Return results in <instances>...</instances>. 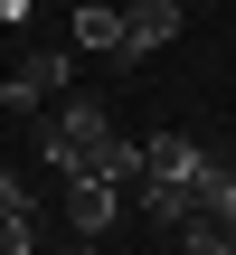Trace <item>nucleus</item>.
<instances>
[{
	"mask_svg": "<svg viewBox=\"0 0 236 255\" xmlns=\"http://www.w3.org/2000/svg\"><path fill=\"white\" fill-rule=\"evenodd\" d=\"M114 142V114L95 104V95H57L47 104V123H38V161L57 170V180H76V170H95V151Z\"/></svg>",
	"mask_w": 236,
	"mask_h": 255,
	"instance_id": "f257e3e1",
	"label": "nucleus"
},
{
	"mask_svg": "<svg viewBox=\"0 0 236 255\" xmlns=\"http://www.w3.org/2000/svg\"><path fill=\"white\" fill-rule=\"evenodd\" d=\"M57 95H76V57H66V47H47V57H19V66L0 76V104H9V114H47Z\"/></svg>",
	"mask_w": 236,
	"mask_h": 255,
	"instance_id": "f03ea898",
	"label": "nucleus"
},
{
	"mask_svg": "<svg viewBox=\"0 0 236 255\" xmlns=\"http://www.w3.org/2000/svg\"><path fill=\"white\" fill-rule=\"evenodd\" d=\"M170 38H180V0H123V66H142Z\"/></svg>",
	"mask_w": 236,
	"mask_h": 255,
	"instance_id": "7ed1b4c3",
	"label": "nucleus"
},
{
	"mask_svg": "<svg viewBox=\"0 0 236 255\" xmlns=\"http://www.w3.org/2000/svg\"><path fill=\"white\" fill-rule=\"evenodd\" d=\"M114 218H123V189H114V180H85V170H76V180H66V227H76V237L95 246V237H104Z\"/></svg>",
	"mask_w": 236,
	"mask_h": 255,
	"instance_id": "20e7f679",
	"label": "nucleus"
},
{
	"mask_svg": "<svg viewBox=\"0 0 236 255\" xmlns=\"http://www.w3.org/2000/svg\"><path fill=\"white\" fill-rule=\"evenodd\" d=\"M199 161H208V142H189V132H151L142 142V180H199Z\"/></svg>",
	"mask_w": 236,
	"mask_h": 255,
	"instance_id": "39448f33",
	"label": "nucleus"
},
{
	"mask_svg": "<svg viewBox=\"0 0 236 255\" xmlns=\"http://www.w3.org/2000/svg\"><path fill=\"white\" fill-rule=\"evenodd\" d=\"M66 38H76V47H95V57H123V0H76Z\"/></svg>",
	"mask_w": 236,
	"mask_h": 255,
	"instance_id": "423d86ee",
	"label": "nucleus"
},
{
	"mask_svg": "<svg viewBox=\"0 0 236 255\" xmlns=\"http://www.w3.org/2000/svg\"><path fill=\"white\" fill-rule=\"evenodd\" d=\"M189 208H199L208 227H236V170L218 161V151L199 161V180H189Z\"/></svg>",
	"mask_w": 236,
	"mask_h": 255,
	"instance_id": "0eeeda50",
	"label": "nucleus"
},
{
	"mask_svg": "<svg viewBox=\"0 0 236 255\" xmlns=\"http://www.w3.org/2000/svg\"><path fill=\"white\" fill-rule=\"evenodd\" d=\"M132 199H142V218H151V227H170V237H180V227H189V218H199V208H189V189H180V180H132Z\"/></svg>",
	"mask_w": 236,
	"mask_h": 255,
	"instance_id": "6e6552de",
	"label": "nucleus"
},
{
	"mask_svg": "<svg viewBox=\"0 0 236 255\" xmlns=\"http://www.w3.org/2000/svg\"><path fill=\"white\" fill-rule=\"evenodd\" d=\"M227 246H236V227H208V218H189L170 255H227Z\"/></svg>",
	"mask_w": 236,
	"mask_h": 255,
	"instance_id": "1a4fd4ad",
	"label": "nucleus"
},
{
	"mask_svg": "<svg viewBox=\"0 0 236 255\" xmlns=\"http://www.w3.org/2000/svg\"><path fill=\"white\" fill-rule=\"evenodd\" d=\"M28 9H38V0H0V28H19V19H28Z\"/></svg>",
	"mask_w": 236,
	"mask_h": 255,
	"instance_id": "9d476101",
	"label": "nucleus"
},
{
	"mask_svg": "<svg viewBox=\"0 0 236 255\" xmlns=\"http://www.w3.org/2000/svg\"><path fill=\"white\" fill-rule=\"evenodd\" d=\"M38 255H95V246H85V237H66V246H38Z\"/></svg>",
	"mask_w": 236,
	"mask_h": 255,
	"instance_id": "9b49d317",
	"label": "nucleus"
},
{
	"mask_svg": "<svg viewBox=\"0 0 236 255\" xmlns=\"http://www.w3.org/2000/svg\"><path fill=\"white\" fill-rule=\"evenodd\" d=\"M227 255H236V246H227Z\"/></svg>",
	"mask_w": 236,
	"mask_h": 255,
	"instance_id": "f8f14e48",
	"label": "nucleus"
}]
</instances>
